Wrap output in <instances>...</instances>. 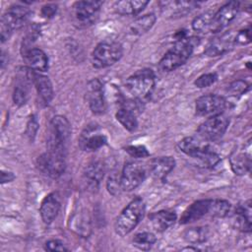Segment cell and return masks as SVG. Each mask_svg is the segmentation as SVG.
Masks as SVG:
<instances>
[{
    "instance_id": "cell-1",
    "label": "cell",
    "mask_w": 252,
    "mask_h": 252,
    "mask_svg": "<svg viewBox=\"0 0 252 252\" xmlns=\"http://www.w3.org/2000/svg\"><path fill=\"white\" fill-rule=\"evenodd\" d=\"M199 38L195 36H187L183 39L176 40L174 45L162 56L158 63V67L163 72H170L183 65L190 57Z\"/></svg>"
},
{
    "instance_id": "cell-2",
    "label": "cell",
    "mask_w": 252,
    "mask_h": 252,
    "mask_svg": "<svg viewBox=\"0 0 252 252\" xmlns=\"http://www.w3.org/2000/svg\"><path fill=\"white\" fill-rule=\"evenodd\" d=\"M146 206L141 198L132 200L117 217L114 223V230L120 236L129 234L143 219Z\"/></svg>"
},
{
    "instance_id": "cell-3",
    "label": "cell",
    "mask_w": 252,
    "mask_h": 252,
    "mask_svg": "<svg viewBox=\"0 0 252 252\" xmlns=\"http://www.w3.org/2000/svg\"><path fill=\"white\" fill-rule=\"evenodd\" d=\"M71 137V125L63 115L54 116L49 124V134L46 142L47 151L66 154Z\"/></svg>"
},
{
    "instance_id": "cell-4",
    "label": "cell",
    "mask_w": 252,
    "mask_h": 252,
    "mask_svg": "<svg viewBox=\"0 0 252 252\" xmlns=\"http://www.w3.org/2000/svg\"><path fill=\"white\" fill-rule=\"evenodd\" d=\"M156 76L151 69H142L131 75L125 83L128 93L137 100L148 98L154 91Z\"/></svg>"
},
{
    "instance_id": "cell-5",
    "label": "cell",
    "mask_w": 252,
    "mask_h": 252,
    "mask_svg": "<svg viewBox=\"0 0 252 252\" xmlns=\"http://www.w3.org/2000/svg\"><path fill=\"white\" fill-rule=\"evenodd\" d=\"M122 45L117 41H102L92 52L91 61L94 68H105L116 63L122 56Z\"/></svg>"
},
{
    "instance_id": "cell-6",
    "label": "cell",
    "mask_w": 252,
    "mask_h": 252,
    "mask_svg": "<svg viewBox=\"0 0 252 252\" xmlns=\"http://www.w3.org/2000/svg\"><path fill=\"white\" fill-rule=\"evenodd\" d=\"M38 169L51 178H58L66 167V154L47 151L36 160Z\"/></svg>"
},
{
    "instance_id": "cell-7",
    "label": "cell",
    "mask_w": 252,
    "mask_h": 252,
    "mask_svg": "<svg viewBox=\"0 0 252 252\" xmlns=\"http://www.w3.org/2000/svg\"><path fill=\"white\" fill-rule=\"evenodd\" d=\"M228 118L221 113L209 117L207 120H205L198 127L197 133L202 140L214 142L223 136L228 127Z\"/></svg>"
},
{
    "instance_id": "cell-8",
    "label": "cell",
    "mask_w": 252,
    "mask_h": 252,
    "mask_svg": "<svg viewBox=\"0 0 252 252\" xmlns=\"http://www.w3.org/2000/svg\"><path fill=\"white\" fill-rule=\"evenodd\" d=\"M146 167L142 162L129 161L123 166L120 183L123 191H132L140 186L146 178Z\"/></svg>"
},
{
    "instance_id": "cell-9",
    "label": "cell",
    "mask_w": 252,
    "mask_h": 252,
    "mask_svg": "<svg viewBox=\"0 0 252 252\" xmlns=\"http://www.w3.org/2000/svg\"><path fill=\"white\" fill-rule=\"evenodd\" d=\"M226 106L225 99L218 94H205L196 100V113L199 116L212 117L221 114Z\"/></svg>"
},
{
    "instance_id": "cell-10",
    "label": "cell",
    "mask_w": 252,
    "mask_h": 252,
    "mask_svg": "<svg viewBox=\"0 0 252 252\" xmlns=\"http://www.w3.org/2000/svg\"><path fill=\"white\" fill-rule=\"evenodd\" d=\"M102 5L101 1H78L73 5V16L77 24L91 25L97 17Z\"/></svg>"
},
{
    "instance_id": "cell-11",
    "label": "cell",
    "mask_w": 252,
    "mask_h": 252,
    "mask_svg": "<svg viewBox=\"0 0 252 252\" xmlns=\"http://www.w3.org/2000/svg\"><path fill=\"white\" fill-rule=\"evenodd\" d=\"M239 11V2L230 1L221 6L213 16L210 31L218 32L228 26L236 17Z\"/></svg>"
},
{
    "instance_id": "cell-12",
    "label": "cell",
    "mask_w": 252,
    "mask_h": 252,
    "mask_svg": "<svg viewBox=\"0 0 252 252\" xmlns=\"http://www.w3.org/2000/svg\"><path fill=\"white\" fill-rule=\"evenodd\" d=\"M213 199H203L194 202L189 206L180 218V223L186 224L203 219L206 216L212 217Z\"/></svg>"
},
{
    "instance_id": "cell-13",
    "label": "cell",
    "mask_w": 252,
    "mask_h": 252,
    "mask_svg": "<svg viewBox=\"0 0 252 252\" xmlns=\"http://www.w3.org/2000/svg\"><path fill=\"white\" fill-rule=\"evenodd\" d=\"M88 100L93 113L102 114L106 110L102 84L98 79H93L88 83Z\"/></svg>"
},
{
    "instance_id": "cell-14",
    "label": "cell",
    "mask_w": 252,
    "mask_h": 252,
    "mask_svg": "<svg viewBox=\"0 0 252 252\" xmlns=\"http://www.w3.org/2000/svg\"><path fill=\"white\" fill-rule=\"evenodd\" d=\"M31 10L25 6H11L1 18V22L8 26L12 31L21 29L29 20Z\"/></svg>"
},
{
    "instance_id": "cell-15",
    "label": "cell",
    "mask_w": 252,
    "mask_h": 252,
    "mask_svg": "<svg viewBox=\"0 0 252 252\" xmlns=\"http://www.w3.org/2000/svg\"><path fill=\"white\" fill-rule=\"evenodd\" d=\"M61 208V197L58 192L49 193L41 202L39 213L44 223H51L57 217Z\"/></svg>"
},
{
    "instance_id": "cell-16",
    "label": "cell",
    "mask_w": 252,
    "mask_h": 252,
    "mask_svg": "<svg viewBox=\"0 0 252 252\" xmlns=\"http://www.w3.org/2000/svg\"><path fill=\"white\" fill-rule=\"evenodd\" d=\"M199 2L193 1H162L159 2L161 12L170 18L183 17L188 14L192 9L198 6Z\"/></svg>"
},
{
    "instance_id": "cell-17",
    "label": "cell",
    "mask_w": 252,
    "mask_h": 252,
    "mask_svg": "<svg viewBox=\"0 0 252 252\" xmlns=\"http://www.w3.org/2000/svg\"><path fill=\"white\" fill-rule=\"evenodd\" d=\"M23 58L28 68L35 72H45L48 69V58L46 54L39 48H28L24 50Z\"/></svg>"
},
{
    "instance_id": "cell-18",
    "label": "cell",
    "mask_w": 252,
    "mask_h": 252,
    "mask_svg": "<svg viewBox=\"0 0 252 252\" xmlns=\"http://www.w3.org/2000/svg\"><path fill=\"white\" fill-rule=\"evenodd\" d=\"M234 44V35L231 32H225L211 40L205 49V53L210 57L222 55L228 51Z\"/></svg>"
},
{
    "instance_id": "cell-19",
    "label": "cell",
    "mask_w": 252,
    "mask_h": 252,
    "mask_svg": "<svg viewBox=\"0 0 252 252\" xmlns=\"http://www.w3.org/2000/svg\"><path fill=\"white\" fill-rule=\"evenodd\" d=\"M174 166L175 159L172 157H158L151 160L149 171L154 178L163 180Z\"/></svg>"
},
{
    "instance_id": "cell-20",
    "label": "cell",
    "mask_w": 252,
    "mask_h": 252,
    "mask_svg": "<svg viewBox=\"0 0 252 252\" xmlns=\"http://www.w3.org/2000/svg\"><path fill=\"white\" fill-rule=\"evenodd\" d=\"M251 201L248 200L242 204H239L233 214V224L234 226L243 231H251Z\"/></svg>"
},
{
    "instance_id": "cell-21",
    "label": "cell",
    "mask_w": 252,
    "mask_h": 252,
    "mask_svg": "<svg viewBox=\"0 0 252 252\" xmlns=\"http://www.w3.org/2000/svg\"><path fill=\"white\" fill-rule=\"evenodd\" d=\"M104 164L100 160H93L90 162L84 171V177L91 189H97L100 181L104 176Z\"/></svg>"
},
{
    "instance_id": "cell-22",
    "label": "cell",
    "mask_w": 252,
    "mask_h": 252,
    "mask_svg": "<svg viewBox=\"0 0 252 252\" xmlns=\"http://www.w3.org/2000/svg\"><path fill=\"white\" fill-rule=\"evenodd\" d=\"M32 83L35 86L38 95L44 104H48L53 97V88L48 77L40 74L39 72L33 71Z\"/></svg>"
},
{
    "instance_id": "cell-23",
    "label": "cell",
    "mask_w": 252,
    "mask_h": 252,
    "mask_svg": "<svg viewBox=\"0 0 252 252\" xmlns=\"http://www.w3.org/2000/svg\"><path fill=\"white\" fill-rule=\"evenodd\" d=\"M149 219L152 227L158 232H162L174 224L177 216L171 211H158L153 213Z\"/></svg>"
},
{
    "instance_id": "cell-24",
    "label": "cell",
    "mask_w": 252,
    "mask_h": 252,
    "mask_svg": "<svg viewBox=\"0 0 252 252\" xmlns=\"http://www.w3.org/2000/svg\"><path fill=\"white\" fill-rule=\"evenodd\" d=\"M106 137L99 133H93L92 130H88L87 133H83L80 139V147L87 152L96 151L106 144Z\"/></svg>"
},
{
    "instance_id": "cell-25",
    "label": "cell",
    "mask_w": 252,
    "mask_h": 252,
    "mask_svg": "<svg viewBox=\"0 0 252 252\" xmlns=\"http://www.w3.org/2000/svg\"><path fill=\"white\" fill-rule=\"evenodd\" d=\"M230 166L232 171L237 175H244L249 172L251 167V158L250 155L245 153H235L230 158Z\"/></svg>"
},
{
    "instance_id": "cell-26",
    "label": "cell",
    "mask_w": 252,
    "mask_h": 252,
    "mask_svg": "<svg viewBox=\"0 0 252 252\" xmlns=\"http://www.w3.org/2000/svg\"><path fill=\"white\" fill-rule=\"evenodd\" d=\"M207 145H208L207 142H203L201 139L190 136L182 139L178 143V148L182 153L186 154L191 158H194L196 154H198L201 150H203Z\"/></svg>"
},
{
    "instance_id": "cell-27",
    "label": "cell",
    "mask_w": 252,
    "mask_h": 252,
    "mask_svg": "<svg viewBox=\"0 0 252 252\" xmlns=\"http://www.w3.org/2000/svg\"><path fill=\"white\" fill-rule=\"evenodd\" d=\"M156 16L154 14H147L136 19L130 26L129 32L133 35H142L153 28L156 23Z\"/></svg>"
},
{
    "instance_id": "cell-28",
    "label": "cell",
    "mask_w": 252,
    "mask_h": 252,
    "mask_svg": "<svg viewBox=\"0 0 252 252\" xmlns=\"http://www.w3.org/2000/svg\"><path fill=\"white\" fill-rule=\"evenodd\" d=\"M70 229H73L76 233L81 236L88 237L91 232L90 219L84 212L78 213L70 219Z\"/></svg>"
},
{
    "instance_id": "cell-29",
    "label": "cell",
    "mask_w": 252,
    "mask_h": 252,
    "mask_svg": "<svg viewBox=\"0 0 252 252\" xmlns=\"http://www.w3.org/2000/svg\"><path fill=\"white\" fill-rule=\"evenodd\" d=\"M148 1H119L116 2L114 8L116 12L120 15H137L139 14L147 5Z\"/></svg>"
},
{
    "instance_id": "cell-30",
    "label": "cell",
    "mask_w": 252,
    "mask_h": 252,
    "mask_svg": "<svg viewBox=\"0 0 252 252\" xmlns=\"http://www.w3.org/2000/svg\"><path fill=\"white\" fill-rule=\"evenodd\" d=\"M115 117H116L117 121L120 122V124L126 130L133 132L137 129L138 122H137L136 115H135L134 111H132L126 107H122L116 112Z\"/></svg>"
},
{
    "instance_id": "cell-31",
    "label": "cell",
    "mask_w": 252,
    "mask_h": 252,
    "mask_svg": "<svg viewBox=\"0 0 252 252\" xmlns=\"http://www.w3.org/2000/svg\"><path fill=\"white\" fill-rule=\"evenodd\" d=\"M184 239L192 244H199L205 242L209 237V229L205 226L189 227L183 233Z\"/></svg>"
},
{
    "instance_id": "cell-32",
    "label": "cell",
    "mask_w": 252,
    "mask_h": 252,
    "mask_svg": "<svg viewBox=\"0 0 252 252\" xmlns=\"http://www.w3.org/2000/svg\"><path fill=\"white\" fill-rule=\"evenodd\" d=\"M157 238L152 232H140L137 233L133 238V245L140 250H150L155 244Z\"/></svg>"
},
{
    "instance_id": "cell-33",
    "label": "cell",
    "mask_w": 252,
    "mask_h": 252,
    "mask_svg": "<svg viewBox=\"0 0 252 252\" xmlns=\"http://www.w3.org/2000/svg\"><path fill=\"white\" fill-rule=\"evenodd\" d=\"M213 13L206 12L203 13L199 16H197L193 21H192V28L196 32H204L208 30H210L211 25H212V20H213Z\"/></svg>"
},
{
    "instance_id": "cell-34",
    "label": "cell",
    "mask_w": 252,
    "mask_h": 252,
    "mask_svg": "<svg viewBox=\"0 0 252 252\" xmlns=\"http://www.w3.org/2000/svg\"><path fill=\"white\" fill-rule=\"evenodd\" d=\"M218 80V75L216 73H207V74H203L200 77H198L194 84L197 88L199 89H203V88H207L210 87L211 85H213L216 81Z\"/></svg>"
},
{
    "instance_id": "cell-35",
    "label": "cell",
    "mask_w": 252,
    "mask_h": 252,
    "mask_svg": "<svg viewBox=\"0 0 252 252\" xmlns=\"http://www.w3.org/2000/svg\"><path fill=\"white\" fill-rule=\"evenodd\" d=\"M125 151L133 158H143L150 156V153L148 152L147 148L145 146L141 145H131L125 147Z\"/></svg>"
},
{
    "instance_id": "cell-36",
    "label": "cell",
    "mask_w": 252,
    "mask_h": 252,
    "mask_svg": "<svg viewBox=\"0 0 252 252\" xmlns=\"http://www.w3.org/2000/svg\"><path fill=\"white\" fill-rule=\"evenodd\" d=\"M107 190L112 195H118L120 194L121 183H120V176H118L116 173H112L107 180Z\"/></svg>"
},
{
    "instance_id": "cell-37",
    "label": "cell",
    "mask_w": 252,
    "mask_h": 252,
    "mask_svg": "<svg viewBox=\"0 0 252 252\" xmlns=\"http://www.w3.org/2000/svg\"><path fill=\"white\" fill-rule=\"evenodd\" d=\"M249 89V85L242 81V80H237V81H234L232 82L228 88H227V91L231 94H242L243 93H245L247 90Z\"/></svg>"
},
{
    "instance_id": "cell-38",
    "label": "cell",
    "mask_w": 252,
    "mask_h": 252,
    "mask_svg": "<svg viewBox=\"0 0 252 252\" xmlns=\"http://www.w3.org/2000/svg\"><path fill=\"white\" fill-rule=\"evenodd\" d=\"M38 129V122L37 119L34 115H32L28 121L27 124V130H26V135L29 138L30 141H33L34 137L36 135Z\"/></svg>"
},
{
    "instance_id": "cell-39",
    "label": "cell",
    "mask_w": 252,
    "mask_h": 252,
    "mask_svg": "<svg viewBox=\"0 0 252 252\" xmlns=\"http://www.w3.org/2000/svg\"><path fill=\"white\" fill-rule=\"evenodd\" d=\"M44 249L47 251H68L65 244L58 239H50L45 242Z\"/></svg>"
},
{
    "instance_id": "cell-40",
    "label": "cell",
    "mask_w": 252,
    "mask_h": 252,
    "mask_svg": "<svg viewBox=\"0 0 252 252\" xmlns=\"http://www.w3.org/2000/svg\"><path fill=\"white\" fill-rule=\"evenodd\" d=\"M251 40L250 35V29H244L240 30L235 35H234V44H247Z\"/></svg>"
},
{
    "instance_id": "cell-41",
    "label": "cell",
    "mask_w": 252,
    "mask_h": 252,
    "mask_svg": "<svg viewBox=\"0 0 252 252\" xmlns=\"http://www.w3.org/2000/svg\"><path fill=\"white\" fill-rule=\"evenodd\" d=\"M57 11V5L55 4H46L41 8V16L46 19L52 18Z\"/></svg>"
},
{
    "instance_id": "cell-42",
    "label": "cell",
    "mask_w": 252,
    "mask_h": 252,
    "mask_svg": "<svg viewBox=\"0 0 252 252\" xmlns=\"http://www.w3.org/2000/svg\"><path fill=\"white\" fill-rule=\"evenodd\" d=\"M11 32H12V30L6 26L4 23L1 22V41L4 42L5 40H7L9 38V36L11 35Z\"/></svg>"
},
{
    "instance_id": "cell-43",
    "label": "cell",
    "mask_w": 252,
    "mask_h": 252,
    "mask_svg": "<svg viewBox=\"0 0 252 252\" xmlns=\"http://www.w3.org/2000/svg\"><path fill=\"white\" fill-rule=\"evenodd\" d=\"M15 179V175L13 172L10 171H1V183L4 184L6 182H11Z\"/></svg>"
}]
</instances>
